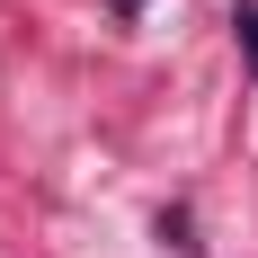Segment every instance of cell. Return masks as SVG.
I'll return each mask as SVG.
<instances>
[{
	"instance_id": "1",
	"label": "cell",
	"mask_w": 258,
	"mask_h": 258,
	"mask_svg": "<svg viewBox=\"0 0 258 258\" xmlns=\"http://www.w3.org/2000/svg\"><path fill=\"white\" fill-rule=\"evenodd\" d=\"M232 36H240V62H249V80H258V0H240V9H232Z\"/></svg>"
}]
</instances>
